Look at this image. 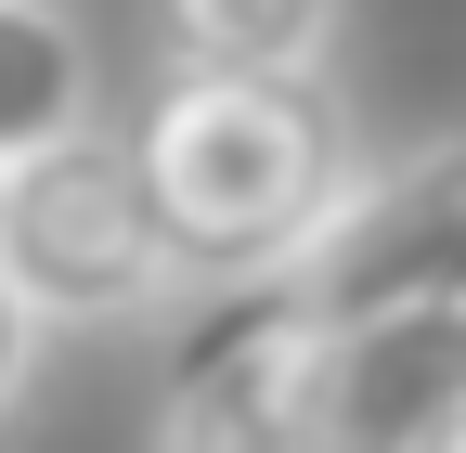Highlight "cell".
<instances>
[{
    "instance_id": "6da1fadb",
    "label": "cell",
    "mask_w": 466,
    "mask_h": 453,
    "mask_svg": "<svg viewBox=\"0 0 466 453\" xmlns=\"http://www.w3.org/2000/svg\"><path fill=\"white\" fill-rule=\"evenodd\" d=\"M116 143L182 247V286H259L363 168V130L324 78H156Z\"/></svg>"
},
{
    "instance_id": "7a4b0ae2",
    "label": "cell",
    "mask_w": 466,
    "mask_h": 453,
    "mask_svg": "<svg viewBox=\"0 0 466 453\" xmlns=\"http://www.w3.org/2000/svg\"><path fill=\"white\" fill-rule=\"evenodd\" d=\"M0 286H14V311L52 337V324H143L182 286V247H168V220L143 195L130 143H116L104 117H78L66 143H39L0 168Z\"/></svg>"
},
{
    "instance_id": "3957f363",
    "label": "cell",
    "mask_w": 466,
    "mask_h": 453,
    "mask_svg": "<svg viewBox=\"0 0 466 453\" xmlns=\"http://www.w3.org/2000/svg\"><path fill=\"white\" fill-rule=\"evenodd\" d=\"M285 337H350L401 311H466V143H428L401 168H350V195L259 272Z\"/></svg>"
},
{
    "instance_id": "277c9868",
    "label": "cell",
    "mask_w": 466,
    "mask_h": 453,
    "mask_svg": "<svg viewBox=\"0 0 466 453\" xmlns=\"http://www.w3.org/2000/svg\"><path fill=\"white\" fill-rule=\"evenodd\" d=\"M466 428V311L299 337V453H441Z\"/></svg>"
},
{
    "instance_id": "5b68a950",
    "label": "cell",
    "mask_w": 466,
    "mask_h": 453,
    "mask_svg": "<svg viewBox=\"0 0 466 453\" xmlns=\"http://www.w3.org/2000/svg\"><path fill=\"white\" fill-rule=\"evenodd\" d=\"M143 453H299V337L272 324L259 286H220L182 324Z\"/></svg>"
},
{
    "instance_id": "8992f818",
    "label": "cell",
    "mask_w": 466,
    "mask_h": 453,
    "mask_svg": "<svg viewBox=\"0 0 466 453\" xmlns=\"http://www.w3.org/2000/svg\"><path fill=\"white\" fill-rule=\"evenodd\" d=\"M168 78H324L350 0H143Z\"/></svg>"
},
{
    "instance_id": "52a82bcc",
    "label": "cell",
    "mask_w": 466,
    "mask_h": 453,
    "mask_svg": "<svg viewBox=\"0 0 466 453\" xmlns=\"http://www.w3.org/2000/svg\"><path fill=\"white\" fill-rule=\"evenodd\" d=\"M78 117H104V78H91V39L52 14V0H0V168L66 143Z\"/></svg>"
},
{
    "instance_id": "ba28073f",
    "label": "cell",
    "mask_w": 466,
    "mask_h": 453,
    "mask_svg": "<svg viewBox=\"0 0 466 453\" xmlns=\"http://www.w3.org/2000/svg\"><path fill=\"white\" fill-rule=\"evenodd\" d=\"M39 350H52V337H39V324L14 311V286H0V415L26 402V376H39Z\"/></svg>"
}]
</instances>
